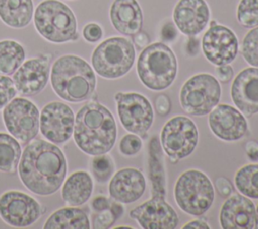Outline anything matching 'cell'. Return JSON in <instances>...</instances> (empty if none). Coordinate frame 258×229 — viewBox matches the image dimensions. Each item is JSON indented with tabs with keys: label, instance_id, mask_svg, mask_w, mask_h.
Segmentation results:
<instances>
[{
	"label": "cell",
	"instance_id": "47",
	"mask_svg": "<svg viewBox=\"0 0 258 229\" xmlns=\"http://www.w3.org/2000/svg\"><path fill=\"white\" fill-rule=\"evenodd\" d=\"M256 215H257V228H258V206L256 208Z\"/></svg>",
	"mask_w": 258,
	"mask_h": 229
},
{
	"label": "cell",
	"instance_id": "34",
	"mask_svg": "<svg viewBox=\"0 0 258 229\" xmlns=\"http://www.w3.org/2000/svg\"><path fill=\"white\" fill-rule=\"evenodd\" d=\"M142 147L141 139L134 133L126 134L122 137L119 143L120 152L124 155H134L140 151Z\"/></svg>",
	"mask_w": 258,
	"mask_h": 229
},
{
	"label": "cell",
	"instance_id": "44",
	"mask_svg": "<svg viewBox=\"0 0 258 229\" xmlns=\"http://www.w3.org/2000/svg\"><path fill=\"white\" fill-rule=\"evenodd\" d=\"M200 41L195 36H189V39L186 43V50L190 55H196L199 52Z\"/></svg>",
	"mask_w": 258,
	"mask_h": 229
},
{
	"label": "cell",
	"instance_id": "3",
	"mask_svg": "<svg viewBox=\"0 0 258 229\" xmlns=\"http://www.w3.org/2000/svg\"><path fill=\"white\" fill-rule=\"evenodd\" d=\"M49 78L55 94L68 102L88 100L96 89L93 68L76 54H64L56 59L50 68Z\"/></svg>",
	"mask_w": 258,
	"mask_h": 229
},
{
	"label": "cell",
	"instance_id": "43",
	"mask_svg": "<svg viewBox=\"0 0 258 229\" xmlns=\"http://www.w3.org/2000/svg\"><path fill=\"white\" fill-rule=\"evenodd\" d=\"M247 156L250 160H258V143L254 140H250L245 146Z\"/></svg>",
	"mask_w": 258,
	"mask_h": 229
},
{
	"label": "cell",
	"instance_id": "23",
	"mask_svg": "<svg viewBox=\"0 0 258 229\" xmlns=\"http://www.w3.org/2000/svg\"><path fill=\"white\" fill-rule=\"evenodd\" d=\"M92 192L91 176L85 170H78L66 180L61 190V198L69 206L76 207L85 204L90 199Z\"/></svg>",
	"mask_w": 258,
	"mask_h": 229
},
{
	"label": "cell",
	"instance_id": "18",
	"mask_svg": "<svg viewBox=\"0 0 258 229\" xmlns=\"http://www.w3.org/2000/svg\"><path fill=\"white\" fill-rule=\"evenodd\" d=\"M219 220L221 227L224 229L257 228L254 203L242 194H234L222 205Z\"/></svg>",
	"mask_w": 258,
	"mask_h": 229
},
{
	"label": "cell",
	"instance_id": "14",
	"mask_svg": "<svg viewBox=\"0 0 258 229\" xmlns=\"http://www.w3.org/2000/svg\"><path fill=\"white\" fill-rule=\"evenodd\" d=\"M238 38L233 30L217 23L210 25L202 39V49L206 59L216 66L232 63L238 54Z\"/></svg>",
	"mask_w": 258,
	"mask_h": 229
},
{
	"label": "cell",
	"instance_id": "7",
	"mask_svg": "<svg viewBox=\"0 0 258 229\" xmlns=\"http://www.w3.org/2000/svg\"><path fill=\"white\" fill-rule=\"evenodd\" d=\"M174 198L183 212L201 216L212 206L215 193L210 179L203 171L188 169L178 177L174 187Z\"/></svg>",
	"mask_w": 258,
	"mask_h": 229
},
{
	"label": "cell",
	"instance_id": "45",
	"mask_svg": "<svg viewBox=\"0 0 258 229\" xmlns=\"http://www.w3.org/2000/svg\"><path fill=\"white\" fill-rule=\"evenodd\" d=\"M183 229H188V228H195V229H209L210 226L208 225L207 222L203 221V220H194L190 222H187L183 227Z\"/></svg>",
	"mask_w": 258,
	"mask_h": 229
},
{
	"label": "cell",
	"instance_id": "40",
	"mask_svg": "<svg viewBox=\"0 0 258 229\" xmlns=\"http://www.w3.org/2000/svg\"><path fill=\"white\" fill-rule=\"evenodd\" d=\"M216 75L221 82L227 83L232 80L234 76V71L230 65H222L218 66V68L216 69Z\"/></svg>",
	"mask_w": 258,
	"mask_h": 229
},
{
	"label": "cell",
	"instance_id": "1",
	"mask_svg": "<svg viewBox=\"0 0 258 229\" xmlns=\"http://www.w3.org/2000/svg\"><path fill=\"white\" fill-rule=\"evenodd\" d=\"M18 174L22 184L30 192L48 196L61 187L67 176V159L56 145L37 139L24 148Z\"/></svg>",
	"mask_w": 258,
	"mask_h": 229
},
{
	"label": "cell",
	"instance_id": "27",
	"mask_svg": "<svg viewBox=\"0 0 258 229\" xmlns=\"http://www.w3.org/2000/svg\"><path fill=\"white\" fill-rule=\"evenodd\" d=\"M24 47L13 39L0 40V74L10 76L25 61Z\"/></svg>",
	"mask_w": 258,
	"mask_h": 229
},
{
	"label": "cell",
	"instance_id": "17",
	"mask_svg": "<svg viewBox=\"0 0 258 229\" xmlns=\"http://www.w3.org/2000/svg\"><path fill=\"white\" fill-rule=\"evenodd\" d=\"M211 131L225 141H236L243 138L248 130V123L244 115L233 106L217 105L209 115Z\"/></svg>",
	"mask_w": 258,
	"mask_h": 229
},
{
	"label": "cell",
	"instance_id": "41",
	"mask_svg": "<svg viewBox=\"0 0 258 229\" xmlns=\"http://www.w3.org/2000/svg\"><path fill=\"white\" fill-rule=\"evenodd\" d=\"M110 205H111V203H110L109 200H108L106 197H104V196L95 197V198L92 200V203H91L92 209H93L95 212H97V213L110 209Z\"/></svg>",
	"mask_w": 258,
	"mask_h": 229
},
{
	"label": "cell",
	"instance_id": "6",
	"mask_svg": "<svg viewBox=\"0 0 258 229\" xmlns=\"http://www.w3.org/2000/svg\"><path fill=\"white\" fill-rule=\"evenodd\" d=\"M135 61L133 43L125 37L105 39L94 49L91 63L94 71L105 79H117L126 75Z\"/></svg>",
	"mask_w": 258,
	"mask_h": 229
},
{
	"label": "cell",
	"instance_id": "12",
	"mask_svg": "<svg viewBox=\"0 0 258 229\" xmlns=\"http://www.w3.org/2000/svg\"><path fill=\"white\" fill-rule=\"evenodd\" d=\"M41 216L40 204L20 191H7L0 196V217L13 227H27Z\"/></svg>",
	"mask_w": 258,
	"mask_h": 229
},
{
	"label": "cell",
	"instance_id": "33",
	"mask_svg": "<svg viewBox=\"0 0 258 229\" xmlns=\"http://www.w3.org/2000/svg\"><path fill=\"white\" fill-rule=\"evenodd\" d=\"M16 88L12 79L0 74V109L4 108L16 96Z\"/></svg>",
	"mask_w": 258,
	"mask_h": 229
},
{
	"label": "cell",
	"instance_id": "25",
	"mask_svg": "<svg viewBox=\"0 0 258 229\" xmlns=\"http://www.w3.org/2000/svg\"><path fill=\"white\" fill-rule=\"evenodd\" d=\"M89 217L79 208L67 207L53 212L45 221L44 229H89Z\"/></svg>",
	"mask_w": 258,
	"mask_h": 229
},
{
	"label": "cell",
	"instance_id": "36",
	"mask_svg": "<svg viewBox=\"0 0 258 229\" xmlns=\"http://www.w3.org/2000/svg\"><path fill=\"white\" fill-rule=\"evenodd\" d=\"M82 34H83V37L85 38L86 41L94 43V42L99 41L102 38L103 29L98 23L90 22V23H87L83 27Z\"/></svg>",
	"mask_w": 258,
	"mask_h": 229
},
{
	"label": "cell",
	"instance_id": "10",
	"mask_svg": "<svg viewBox=\"0 0 258 229\" xmlns=\"http://www.w3.org/2000/svg\"><path fill=\"white\" fill-rule=\"evenodd\" d=\"M3 121L8 132L24 145L37 135L40 114L31 101L13 98L3 109Z\"/></svg>",
	"mask_w": 258,
	"mask_h": 229
},
{
	"label": "cell",
	"instance_id": "32",
	"mask_svg": "<svg viewBox=\"0 0 258 229\" xmlns=\"http://www.w3.org/2000/svg\"><path fill=\"white\" fill-rule=\"evenodd\" d=\"M242 55L249 65L258 68V26L251 29L244 36Z\"/></svg>",
	"mask_w": 258,
	"mask_h": 229
},
{
	"label": "cell",
	"instance_id": "30",
	"mask_svg": "<svg viewBox=\"0 0 258 229\" xmlns=\"http://www.w3.org/2000/svg\"><path fill=\"white\" fill-rule=\"evenodd\" d=\"M90 164L92 174L98 183L105 184L112 178L115 165L112 157L109 154L103 153L94 155Z\"/></svg>",
	"mask_w": 258,
	"mask_h": 229
},
{
	"label": "cell",
	"instance_id": "20",
	"mask_svg": "<svg viewBox=\"0 0 258 229\" xmlns=\"http://www.w3.org/2000/svg\"><path fill=\"white\" fill-rule=\"evenodd\" d=\"M231 97L247 117L258 113V68H246L236 76L231 86Z\"/></svg>",
	"mask_w": 258,
	"mask_h": 229
},
{
	"label": "cell",
	"instance_id": "29",
	"mask_svg": "<svg viewBox=\"0 0 258 229\" xmlns=\"http://www.w3.org/2000/svg\"><path fill=\"white\" fill-rule=\"evenodd\" d=\"M235 184L238 191L252 199H258V164H246L235 175Z\"/></svg>",
	"mask_w": 258,
	"mask_h": 229
},
{
	"label": "cell",
	"instance_id": "15",
	"mask_svg": "<svg viewBox=\"0 0 258 229\" xmlns=\"http://www.w3.org/2000/svg\"><path fill=\"white\" fill-rule=\"evenodd\" d=\"M50 75V55L41 54L24 61L13 74L17 92L24 96L39 94L46 86Z\"/></svg>",
	"mask_w": 258,
	"mask_h": 229
},
{
	"label": "cell",
	"instance_id": "11",
	"mask_svg": "<svg viewBox=\"0 0 258 229\" xmlns=\"http://www.w3.org/2000/svg\"><path fill=\"white\" fill-rule=\"evenodd\" d=\"M117 111L123 127L136 135L146 137L153 123V109L149 101L138 93H117Z\"/></svg>",
	"mask_w": 258,
	"mask_h": 229
},
{
	"label": "cell",
	"instance_id": "16",
	"mask_svg": "<svg viewBox=\"0 0 258 229\" xmlns=\"http://www.w3.org/2000/svg\"><path fill=\"white\" fill-rule=\"evenodd\" d=\"M164 199L152 196L150 200L131 210L130 217L144 229L175 228L178 224V216Z\"/></svg>",
	"mask_w": 258,
	"mask_h": 229
},
{
	"label": "cell",
	"instance_id": "35",
	"mask_svg": "<svg viewBox=\"0 0 258 229\" xmlns=\"http://www.w3.org/2000/svg\"><path fill=\"white\" fill-rule=\"evenodd\" d=\"M117 220V218L115 217V215L112 213V211L110 209L99 212L93 221V227L96 229H106V228H110L115 221Z\"/></svg>",
	"mask_w": 258,
	"mask_h": 229
},
{
	"label": "cell",
	"instance_id": "39",
	"mask_svg": "<svg viewBox=\"0 0 258 229\" xmlns=\"http://www.w3.org/2000/svg\"><path fill=\"white\" fill-rule=\"evenodd\" d=\"M160 35L161 38L165 41H173L177 36V29L175 24H173L172 22L165 23L161 28Z\"/></svg>",
	"mask_w": 258,
	"mask_h": 229
},
{
	"label": "cell",
	"instance_id": "31",
	"mask_svg": "<svg viewBox=\"0 0 258 229\" xmlns=\"http://www.w3.org/2000/svg\"><path fill=\"white\" fill-rule=\"evenodd\" d=\"M237 19L243 27L258 26V0H240L237 7Z\"/></svg>",
	"mask_w": 258,
	"mask_h": 229
},
{
	"label": "cell",
	"instance_id": "13",
	"mask_svg": "<svg viewBox=\"0 0 258 229\" xmlns=\"http://www.w3.org/2000/svg\"><path fill=\"white\" fill-rule=\"evenodd\" d=\"M75 115L70 106L53 101L46 104L40 113L39 128L41 134L50 142L61 144L73 135Z\"/></svg>",
	"mask_w": 258,
	"mask_h": 229
},
{
	"label": "cell",
	"instance_id": "9",
	"mask_svg": "<svg viewBox=\"0 0 258 229\" xmlns=\"http://www.w3.org/2000/svg\"><path fill=\"white\" fill-rule=\"evenodd\" d=\"M198 141L197 126L188 117L175 116L169 119L161 129L160 144L173 163L191 154Z\"/></svg>",
	"mask_w": 258,
	"mask_h": 229
},
{
	"label": "cell",
	"instance_id": "22",
	"mask_svg": "<svg viewBox=\"0 0 258 229\" xmlns=\"http://www.w3.org/2000/svg\"><path fill=\"white\" fill-rule=\"evenodd\" d=\"M109 15L113 27L121 34L133 36L142 28L143 13L137 0H114Z\"/></svg>",
	"mask_w": 258,
	"mask_h": 229
},
{
	"label": "cell",
	"instance_id": "28",
	"mask_svg": "<svg viewBox=\"0 0 258 229\" xmlns=\"http://www.w3.org/2000/svg\"><path fill=\"white\" fill-rule=\"evenodd\" d=\"M22 151L18 140L12 135L0 132V171H15Z\"/></svg>",
	"mask_w": 258,
	"mask_h": 229
},
{
	"label": "cell",
	"instance_id": "2",
	"mask_svg": "<svg viewBox=\"0 0 258 229\" xmlns=\"http://www.w3.org/2000/svg\"><path fill=\"white\" fill-rule=\"evenodd\" d=\"M74 140L89 155L107 153L117 137V127L112 113L102 104L91 101L77 113L74 124Z\"/></svg>",
	"mask_w": 258,
	"mask_h": 229
},
{
	"label": "cell",
	"instance_id": "21",
	"mask_svg": "<svg viewBox=\"0 0 258 229\" xmlns=\"http://www.w3.org/2000/svg\"><path fill=\"white\" fill-rule=\"evenodd\" d=\"M146 182L143 174L133 167L118 170L109 183V194L117 202L129 204L137 201L144 194Z\"/></svg>",
	"mask_w": 258,
	"mask_h": 229
},
{
	"label": "cell",
	"instance_id": "4",
	"mask_svg": "<svg viewBox=\"0 0 258 229\" xmlns=\"http://www.w3.org/2000/svg\"><path fill=\"white\" fill-rule=\"evenodd\" d=\"M33 22L36 31L49 42L64 43L79 38L75 13L59 0H42L38 3Z\"/></svg>",
	"mask_w": 258,
	"mask_h": 229
},
{
	"label": "cell",
	"instance_id": "19",
	"mask_svg": "<svg viewBox=\"0 0 258 229\" xmlns=\"http://www.w3.org/2000/svg\"><path fill=\"white\" fill-rule=\"evenodd\" d=\"M210 20V8L205 0H179L173 9L176 28L187 36L201 33Z\"/></svg>",
	"mask_w": 258,
	"mask_h": 229
},
{
	"label": "cell",
	"instance_id": "42",
	"mask_svg": "<svg viewBox=\"0 0 258 229\" xmlns=\"http://www.w3.org/2000/svg\"><path fill=\"white\" fill-rule=\"evenodd\" d=\"M133 41L138 48H144L149 44V36L147 33L140 30L133 35Z\"/></svg>",
	"mask_w": 258,
	"mask_h": 229
},
{
	"label": "cell",
	"instance_id": "26",
	"mask_svg": "<svg viewBox=\"0 0 258 229\" xmlns=\"http://www.w3.org/2000/svg\"><path fill=\"white\" fill-rule=\"evenodd\" d=\"M149 176L152 184V196L165 198V173L161 145L155 136L150 139L149 143Z\"/></svg>",
	"mask_w": 258,
	"mask_h": 229
},
{
	"label": "cell",
	"instance_id": "24",
	"mask_svg": "<svg viewBox=\"0 0 258 229\" xmlns=\"http://www.w3.org/2000/svg\"><path fill=\"white\" fill-rule=\"evenodd\" d=\"M33 0H0V19L12 28L27 26L33 17Z\"/></svg>",
	"mask_w": 258,
	"mask_h": 229
},
{
	"label": "cell",
	"instance_id": "46",
	"mask_svg": "<svg viewBox=\"0 0 258 229\" xmlns=\"http://www.w3.org/2000/svg\"><path fill=\"white\" fill-rule=\"evenodd\" d=\"M110 210L112 211V213L115 215V217H116L117 219H119V218L123 215V212H124L123 206H122L121 204H119L117 201L111 203V205H110Z\"/></svg>",
	"mask_w": 258,
	"mask_h": 229
},
{
	"label": "cell",
	"instance_id": "37",
	"mask_svg": "<svg viewBox=\"0 0 258 229\" xmlns=\"http://www.w3.org/2000/svg\"><path fill=\"white\" fill-rule=\"evenodd\" d=\"M155 108H156V111L159 115H161V116L167 115L170 112V109H171L170 99L164 94L159 95L155 99Z\"/></svg>",
	"mask_w": 258,
	"mask_h": 229
},
{
	"label": "cell",
	"instance_id": "5",
	"mask_svg": "<svg viewBox=\"0 0 258 229\" xmlns=\"http://www.w3.org/2000/svg\"><path fill=\"white\" fill-rule=\"evenodd\" d=\"M137 74L150 90L168 88L177 74V60L172 49L163 42H154L143 48L137 60Z\"/></svg>",
	"mask_w": 258,
	"mask_h": 229
},
{
	"label": "cell",
	"instance_id": "8",
	"mask_svg": "<svg viewBox=\"0 0 258 229\" xmlns=\"http://www.w3.org/2000/svg\"><path fill=\"white\" fill-rule=\"evenodd\" d=\"M221 87L211 74H198L189 78L181 87L179 102L182 109L192 116L209 114L219 103Z\"/></svg>",
	"mask_w": 258,
	"mask_h": 229
},
{
	"label": "cell",
	"instance_id": "38",
	"mask_svg": "<svg viewBox=\"0 0 258 229\" xmlns=\"http://www.w3.org/2000/svg\"><path fill=\"white\" fill-rule=\"evenodd\" d=\"M215 186H216L217 191L219 192V194L222 197H229L233 193V186H232L231 182L224 177L218 178L216 180Z\"/></svg>",
	"mask_w": 258,
	"mask_h": 229
}]
</instances>
